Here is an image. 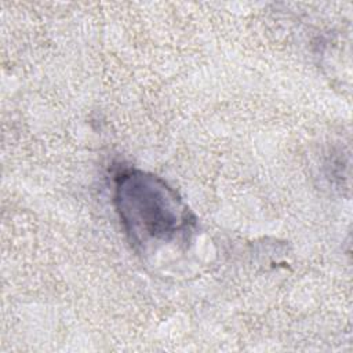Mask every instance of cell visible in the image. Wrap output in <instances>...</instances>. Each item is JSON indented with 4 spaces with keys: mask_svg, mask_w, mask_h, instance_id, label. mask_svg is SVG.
Segmentation results:
<instances>
[{
    "mask_svg": "<svg viewBox=\"0 0 353 353\" xmlns=\"http://www.w3.org/2000/svg\"><path fill=\"white\" fill-rule=\"evenodd\" d=\"M113 200L130 243L142 254L181 247L194 232L196 219L188 204L154 174L135 168L117 172Z\"/></svg>",
    "mask_w": 353,
    "mask_h": 353,
    "instance_id": "1",
    "label": "cell"
}]
</instances>
